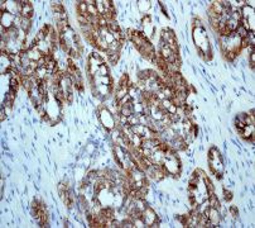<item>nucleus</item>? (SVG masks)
I'll return each instance as SVG.
<instances>
[{
  "mask_svg": "<svg viewBox=\"0 0 255 228\" xmlns=\"http://www.w3.org/2000/svg\"><path fill=\"white\" fill-rule=\"evenodd\" d=\"M208 164L211 167V171L216 175L217 179L222 178V171H224V165H222V160L220 156V152L212 147L208 152Z\"/></svg>",
  "mask_w": 255,
  "mask_h": 228,
  "instance_id": "f257e3e1",
  "label": "nucleus"
},
{
  "mask_svg": "<svg viewBox=\"0 0 255 228\" xmlns=\"http://www.w3.org/2000/svg\"><path fill=\"white\" fill-rule=\"evenodd\" d=\"M142 219L146 227H158V223H159L154 210L148 205H146L144 208V210L142 212Z\"/></svg>",
  "mask_w": 255,
  "mask_h": 228,
  "instance_id": "f03ea898",
  "label": "nucleus"
},
{
  "mask_svg": "<svg viewBox=\"0 0 255 228\" xmlns=\"http://www.w3.org/2000/svg\"><path fill=\"white\" fill-rule=\"evenodd\" d=\"M0 20H2V27H4L6 29H10L11 27H14L15 15L9 11H3V13H0Z\"/></svg>",
  "mask_w": 255,
  "mask_h": 228,
  "instance_id": "7ed1b4c3",
  "label": "nucleus"
},
{
  "mask_svg": "<svg viewBox=\"0 0 255 228\" xmlns=\"http://www.w3.org/2000/svg\"><path fill=\"white\" fill-rule=\"evenodd\" d=\"M20 3H22L20 15H22L23 18H27V19H32V17H33L32 2H29V0H20Z\"/></svg>",
  "mask_w": 255,
  "mask_h": 228,
  "instance_id": "20e7f679",
  "label": "nucleus"
},
{
  "mask_svg": "<svg viewBox=\"0 0 255 228\" xmlns=\"http://www.w3.org/2000/svg\"><path fill=\"white\" fill-rule=\"evenodd\" d=\"M31 25H32L31 19H27V18H23V17H22V22H20V29H23L27 34H28V32H29V29H31Z\"/></svg>",
  "mask_w": 255,
  "mask_h": 228,
  "instance_id": "39448f33",
  "label": "nucleus"
},
{
  "mask_svg": "<svg viewBox=\"0 0 255 228\" xmlns=\"http://www.w3.org/2000/svg\"><path fill=\"white\" fill-rule=\"evenodd\" d=\"M208 204H210V207L211 208H215V209H220V202H219V199L215 196V194L213 195H211V196H208Z\"/></svg>",
  "mask_w": 255,
  "mask_h": 228,
  "instance_id": "423d86ee",
  "label": "nucleus"
},
{
  "mask_svg": "<svg viewBox=\"0 0 255 228\" xmlns=\"http://www.w3.org/2000/svg\"><path fill=\"white\" fill-rule=\"evenodd\" d=\"M95 76H109V67H107L106 63H102L100 67H99V71ZM93 76V77H95Z\"/></svg>",
  "mask_w": 255,
  "mask_h": 228,
  "instance_id": "0eeeda50",
  "label": "nucleus"
},
{
  "mask_svg": "<svg viewBox=\"0 0 255 228\" xmlns=\"http://www.w3.org/2000/svg\"><path fill=\"white\" fill-rule=\"evenodd\" d=\"M128 124L129 126H137L139 124V115L135 114V113H133L131 115L128 117Z\"/></svg>",
  "mask_w": 255,
  "mask_h": 228,
  "instance_id": "6e6552de",
  "label": "nucleus"
},
{
  "mask_svg": "<svg viewBox=\"0 0 255 228\" xmlns=\"http://www.w3.org/2000/svg\"><path fill=\"white\" fill-rule=\"evenodd\" d=\"M52 9H53V11H55V14H60V13H66V11H64V8L62 6L61 3L52 2Z\"/></svg>",
  "mask_w": 255,
  "mask_h": 228,
  "instance_id": "1a4fd4ad",
  "label": "nucleus"
},
{
  "mask_svg": "<svg viewBox=\"0 0 255 228\" xmlns=\"http://www.w3.org/2000/svg\"><path fill=\"white\" fill-rule=\"evenodd\" d=\"M107 29H109L110 32H121V29H120L119 24H117L115 20L107 23Z\"/></svg>",
  "mask_w": 255,
  "mask_h": 228,
  "instance_id": "9d476101",
  "label": "nucleus"
},
{
  "mask_svg": "<svg viewBox=\"0 0 255 228\" xmlns=\"http://www.w3.org/2000/svg\"><path fill=\"white\" fill-rule=\"evenodd\" d=\"M106 56L111 63H115L119 60V52H106Z\"/></svg>",
  "mask_w": 255,
  "mask_h": 228,
  "instance_id": "9b49d317",
  "label": "nucleus"
},
{
  "mask_svg": "<svg viewBox=\"0 0 255 228\" xmlns=\"http://www.w3.org/2000/svg\"><path fill=\"white\" fill-rule=\"evenodd\" d=\"M224 198L226 202H230V200L232 199V193L230 190H227V189H224Z\"/></svg>",
  "mask_w": 255,
  "mask_h": 228,
  "instance_id": "f8f14e48",
  "label": "nucleus"
},
{
  "mask_svg": "<svg viewBox=\"0 0 255 228\" xmlns=\"http://www.w3.org/2000/svg\"><path fill=\"white\" fill-rule=\"evenodd\" d=\"M193 28H204L199 19H193Z\"/></svg>",
  "mask_w": 255,
  "mask_h": 228,
  "instance_id": "ddd939ff",
  "label": "nucleus"
},
{
  "mask_svg": "<svg viewBox=\"0 0 255 228\" xmlns=\"http://www.w3.org/2000/svg\"><path fill=\"white\" fill-rule=\"evenodd\" d=\"M0 10H2V13L6 11V2L5 0H2V2H0Z\"/></svg>",
  "mask_w": 255,
  "mask_h": 228,
  "instance_id": "4468645a",
  "label": "nucleus"
},
{
  "mask_svg": "<svg viewBox=\"0 0 255 228\" xmlns=\"http://www.w3.org/2000/svg\"><path fill=\"white\" fill-rule=\"evenodd\" d=\"M230 213L232 214L234 218H236L237 217V208L236 207H230Z\"/></svg>",
  "mask_w": 255,
  "mask_h": 228,
  "instance_id": "2eb2a0df",
  "label": "nucleus"
},
{
  "mask_svg": "<svg viewBox=\"0 0 255 228\" xmlns=\"http://www.w3.org/2000/svg\"><path fill=\"white\" fill-rule=\"evenodd\" d=\"M5 115H6V112L4 109V106H2V112H0V120H2V122L5 119Z\"/></svg>",
  "mask_w": 255,
  "mask_h": 228,
  "instance_id": "dca6fc26",
  "label": "nucleus"
},
{
  "mask_svg": "<svg viewBox=\"0 0 255 228\" xmlns=\"http://www.w3.org/2000/svg\"><path fill=\"white\" fill-rule=\"evenodd\" d=\"M254 63H255V60H254V52L250 53V66L251 69H254Z\"/></svg>",
  "mask_w": 255,
  "mask_h": 228,
  "instance_id": "f3484780",
  "label": "nucleus"
}]
</instances>
